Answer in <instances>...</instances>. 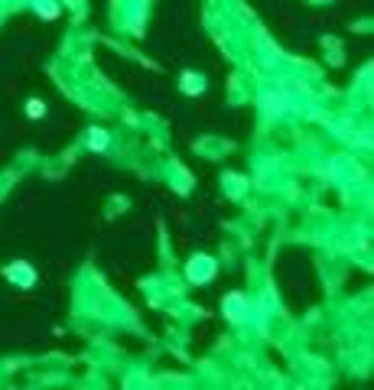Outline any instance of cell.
I'll return each mask as SVG.
<instances>
[{"label":"cell","instance_id":"obj_1","mask_svg":"<svg viewBox=\"0 0 374 390\" xmlns=\"http://www.w3.org/2000/svg\"><path fill=\"white\" fill-rule=\"evenodd\" d=\"M7 277H10L13 283H23V286L36 280V277H33V267H30V263H10V267H7Z\"/></svg>","mask_w":374,"mask_h":390},{"label":"cell","instance_id":"obj_2","mask_svg":"<svg viewBox=\"0 0 374 390\" xmlns=\"http://www.w3.org/2000/svg\"><path fill=\"white\" fill-rule=\"evenodd\" d=\"M42 111H46V108H42V101H30V104H26V114H33V117H39Z\"/></svg>","mask_w":374,"mask_h":390}]
</instances>
